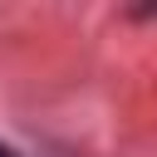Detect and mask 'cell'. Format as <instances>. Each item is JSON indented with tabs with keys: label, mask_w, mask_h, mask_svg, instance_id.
Returning <instances> with one entry per match:
<instances>
[{
	"label": "cell",
	"mask_w": 157,
	"mask_h": 157,
	"mask_svg": "<svg viewBox=\"0 0 157 157\" xmlns=\"http://www.w3.org/2000/svg\"><path fill=\"white\" fill-rule=\"evenodd\" d=\"M0 157H20V152H15V147H5V142H0Z\"/></svg>",
	"instance_id": "1"
}]
</instances>
